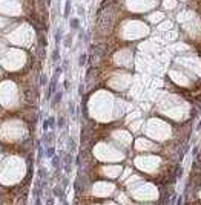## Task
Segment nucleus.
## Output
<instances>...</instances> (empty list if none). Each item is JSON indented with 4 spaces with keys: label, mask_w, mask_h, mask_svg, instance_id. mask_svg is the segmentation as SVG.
<instances>
[{
    "label": "nucleus",
    "mask_w": 201,
    "mask_h": 205,
    "mask_svg": "<svg viewBox=\"0 0 201 205\" xmlns=\"http://www.w3.org/2000/svg\"><path fill=\"white\" fill-rule=\"evenodd\" d=\"M69 9H71V3H69V2H66V11H65V17H68V16H69Z\"/></svg>",
    "instance_id": "f257e3e1"
},
{
    "label": "nucleus",
    "mask_w": 201,
    "mask_h": 205,
    "mask_svg": "<svg viewBox=\"0 0 201 205\" xmlns=\"http://www.w3.org/2000/svg\"><path fill=\"white\" fill-rule=\"evenodd\" d=\"M71 26H72V28L78 26V20H72V22H71Z\"/></svg>",
    "instance_id": "f03ea898"
}]
</instances>
